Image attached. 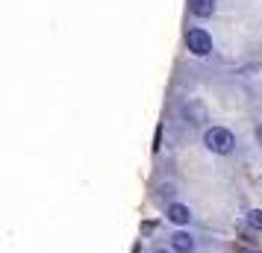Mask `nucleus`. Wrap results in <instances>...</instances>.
<instances>
[{"label": "nucleus", "instance_id": "1", "mask_svg": "<svg viewBox=\"0 0 262 253\" xmlns=\"http://www.w3.org/2000/svg\"><path fill=\"white\" fill-rule=\"evenodd\" d=\"M203 145L209 147L212 153H230L233 145H236V139L224 127H212V130H206V135H203Z\"/></svg>", "mask_w": 262, "mask_h": 253}, {"label": "nucleus", "instance_id": "2", "mask_svg": "<svg viewBox=\"0 0 262 253\" xmlns=\"http://www.w3.org/2000/svg\"><path fill=\"white\" fill-rule=\"evenodd\" d=\"M186 44L194 56H206L209 50H212V38L206 30H189V36H186Z\"/></svg>", "mask_w": 262, "mask_h": 253}, {"label": "nucleus", "instance_id": "3", "mask_svg": "<svg viewBox=\"0 0 262 253\" xmlns=\"http://www.w3.org/2000/svg\"><path fill=\"white\" fill-rule=\"evenodd\" d=\"M168 221H174V224H189V221H191L189 206H183V203H171V206H168Z\"/></svg>", "mask_w": 262, "mask_h": 253}, {"label": "nucleus", "instance_id": "4", "mask_svg": "<svg viewBox=\"0 0 262 253\" xmlns=\"http://www.w3.org/2000/svg\"><path fill=\"white\" fill-rule=\"evenodd\" d=\"M171 247L177 253H191L194 250V241H191L189 233H174V236H171Z\"/></svg>", "mask_w": 262, "mask_h": 253}, {"label": "nucleus", "instance_id": "5", "mask_svg": "<svg viewBox=\"0 0 262 253\" xmlns=\"http://www.w3.org/2000/svg\"><path fill=\"white\" fill-rule=\"evenodd\" d=\"M191 12L198 18H209L215 12V0H191Z\"/></svg>", "mask_w": 262, "mask_h": 253}, {"label": "nucleus", "instance_id": "6", "mask_svg": "<svg viewBox=\"0 0 262 253\" xmlns=\"http://www.w3.org/2000/svg\"><path fill=\"white\" fill-rule=\"evenodd\" d=\"M248 227L262 229V209H250L248 212Z\"/></svg>", "mask_w": 262, "mask_h": 253}, {"label": "nucleus", "instance_id": "7", "mask_svg": "<svg viewBox=\"0 0 262 253\" xmlns=\"http://www.w3.org/2000/svg\"><path fill=\"white\" fill-rule=\"evenodd\" d=\"M156 229V221H144L142 224V233H154Z\"/></svg>", "mask_w": 262, "mask_h": 253}, {"label": "nucleus", "instance_id": "8", "mask_svg": "<svg viewBox=\"0 0 262 253\" xmlns=\"http://www.w3.org/2000/svg\"><path fill=\"white\" fill-rule=\"evenodd\" d=\"M236 253H259V250H256V247H242V244H238Z\"/></svg>", "mask_w": 262, "mask_h": 253}, {"label": "nucleus", "instance_id": "9", "mask_svg": "<svg viewBox=\"0 0 262 253\" xmlns=\"http://www.w3.org/2000/svg\"><path fill=\"white\" fill-rule=\"evenodd\" d=\"M256 139H259V145H262V127H256Z\"/></svg>", "mask_w": 262, "mask_h": 253}, {"label": "nucleus", "instance_id": "10", "mask_svg": "<svg viewBox=\"0 0 262 253\" xmlns=\"http://www.w3.org/2000/svg\"><path fill=\"white\" fill-rule=\"evenodd\" d=\"M154 253H168V250H162V247H159V250H154Z\"/></svg>", "mask_w": 262, "mask_h": 253}]
</instances>
